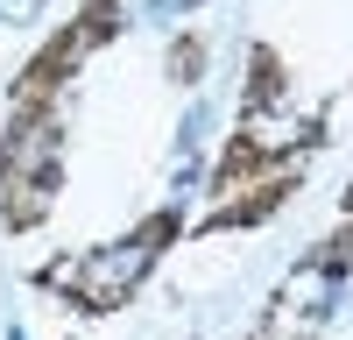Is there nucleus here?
<instances>
[{
  "label": "nucleus",
  "mask_w": 353,
  "mask_h": 340,
  "mask_svg": "<svg viewBox=\"0 0 353 340\" xmlns=\"http://www.w3.org/2000/svg\"><path fill=\"white\" fill-rule=\"evenodd\" d=\"M176 234H184V213L163 206V213H149L141 227H128L121 241H99V248H85V255H57L36 283L99 319V312H121L141 283H149V270L163 263V248H170Z\"/></svg>",
  "instance_id": "nucleus-1"
},
{
  "label": "nucleus",
  "mask_w": 353,
  "mask_h": 340,
  "mask_svg": "<svg viewBox=\"0 0 353 340\" xmlns=\"http://www.w3.org/2000/svg\"><path fill=\"white\" fill-rule=\"evenodd\" d=\"M64 191V106L57 100H14L0 128V227L28 234L43 227Z\"/></svg>",
  "instance_id": "nucleus-2"
},
{
  "label": "nucleus",
  "mask_w": 353,
  "mask_h": 340,
  "mask_svg": "<svg viewBox=\"0 0 353 340\" xmlns=\"http://www.w3.org/2000/svg\"><path fill=\"white\" fill-rule=\"evenodd\" d=\"M113 36H121V0H85V8L57 28V36L21 64V78H14V100H57L64 85L78 78V64L92 50H106Z\"/></svg>",
  "instance_id": "nucleus-3"
},
{
  "label": "nucleus",
  "mask_w": 353,
  "mask_h": 340,
  "mask_svg": "<svg viewBox=\"0 0 353 340\" xmlns=\"http://www.w3.org/2000/svg\"><path fill=\"white\" fill-rule=\"evenodd\" d=\"M290 100V71H283V57L269 43H254L248 50V93H241V121H276Z\"/></svg>",
  "instance_id": "nucleus-4"
},
{
  "label": "nucleus",
  "mask_w": 353,
  "mask_h": 340,
  "mask_svg": "<svg viewBox=\"0 0 353 340\" xmlns=\"http://www.w3.org/2000/svg\"><path fill=\"white\" fill-rule=\"evenodd\" d=\"M198 71H205V43H198V36H176V50H170V78L191 85Z\"/></svg>",
  "instance_id": "nucleus-5"
},
{
  "label": "nucleus",
  "mask_w": 353,
  "mask_h": 340,
  "mask_svg": "<svg viewBox=\"0 0 353 340\" xmlns=\"http://www.w3.org/2000/svg\"><path fill=\"white\" fill-rule=\"evenodd\" d=\"M339 206H346V213H353V185H346V198H339Z\"/></svg>",
  "instance_id": "nucleus-6"
}]
</instances>
